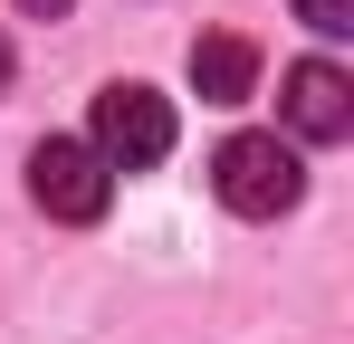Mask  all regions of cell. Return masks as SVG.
I'll return each mask as SVG.
<instances>
[{
	"instance_id": "obj_6",
	"label": "cell",
	"mask_w": 354,
	"mask_h": 344,
	"mask_svg": "<svg viewBox=\"0 0 354 344\" xmlns=\"http://www.w3.org/2000/svg\"><path fill=\"white\" fill-rule=\"evenodd\" d=\"M297 19L316 39H354V0H297Z\"/></svg>"
},
{
	"instance_id": "obj_8",
	"label": "cell",
	"mask_w": 354,
	"mask_h": 344,
	"mask_svg": "<svg viewBox=\"0 0 354 344\" xmlns=\"http://www.w3.org/2000/svg\"><path fill=\"white\" fill-rule=\"evenodd\" d=\"M0 86H10V39H0Z\"/></svg>"
},
{
	"instance_id": "obj_2",
	"label": "cell",
	"mask_w": 354,
	"mask_h": 344,
	"mask_svg": "<svg viewBox=\"0 0 354 344\" xmlns=\"http://www.w3.org/2000/svg\"><path fill=\"white\" fill-rule=\"evenodd\" d=\"M86 144L106 153V172H153L163 153H173V106H163L153 86L115 77V86L96 96V124H86Z\"/></svg>"
},
{
	"instance_id": "obj_1",
	"label": "cell",
	"mask_w": 354,
	"mask_h": 344,
	"mask_svg": "<svg viewBox=\"0 0 354 344\" xmlns=\"http://www.w3.org/2000/svg\"><path fill=\"white\" fill-rule=\"evenodd\" d=\"M211 191L230 201L239 220H278V211L306 201V163H297V144H278V134H230L211 153Z\"/></svg>"
},
{
	"instance_id": "obj_4",
	"label": "cell",
	"mask_w": 354,
	"mask_h": 344,
	"mask_svg": "<svg viewBox=\"0 0 354 344\" xmlns=\"http://www.w3.org/2000/svg\"><path fill=\"white\" fill-rule=\"evenodd\" d=\"M278 115H288L297 144H345L354 134V77L335 57H297L288 77H278Z\"/></svg>"
},
{
	"instance_id": "obj_7",
	"label": "cell",
	"mask_w": 354,
	"mask_h": 344,
	"mask_svg": "<svg viewBox=\"0 0 354 344\" xmlns=\"http://www.w3.org/2000/svg\"><path fill=\"white\" fill-rule=\"evenodd\" d=\"M19 10H29V19H67L77 0H19Z\"/></svg>"
},
{
	"instance_id": "obj_3",
	"label": "cell",
	"mask_w": 354,
	"mask_h": 344,
	"mask_svg": "<svg viewBox=\"0 0 354 344\" xmlns=\"http://www.w3.org/2000/svg\"><path fill=\"white\" fill-rule=\"evenodd\" d=\"M29 201H39L48 220H106L115 172H106V153H96L86 134H48V144L29 153Z\"/></svg>"
},
{
	"instance_id": "obj_5",
	"label": "cell",
	"mask_w": 354,
	"mask_h": 344,
	"mask_svg": "<svg viewBox=\"0 0 354 344\" xmlns=\"http://www.w3.org/2000/svg\"><path fill=\"white\" fill-rule=\"evenodd\" d=\"M249 86H259V48H249L239 29L192 39V96H201V106H249Z\"/></svg>"
}]
</instances>
